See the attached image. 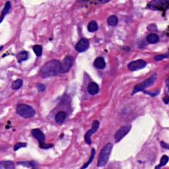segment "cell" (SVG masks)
<instances>
[{
  "mask_svg": "<svg viewBox=\"0 0 169 169\" xmlns=\"http://www.w3.org/2000/svg\"><path fill=\"white\" fill-rule=\"evenodd\" d=\"M143 92H144V93L150 95L151 97H156V95H158L159 94L160 90H156V91H154V92H148V91H143Z\"/></svg>",
  "mask_w": 169,
  "mask_h": 169,
  "instance_id": "obj_29",
  "label": "cell"
},
{
  "mask_svg": "<svg viewBox=\"0 0 169 169\" xmlns=\"http://www.w3.org/2000/svg\"><path fill=\"white\" fill-rule=\"evenodd\" d=\"M156 79H157V74H156V73H154V74L152 75L150 77L146 79L145 81L136 85L134 88L133 92L131 93V95H134L138 93V92L145 91L146 88L150 87L151 86H152L155 83V81H156Z\"/></svg>",
  "mask_w": 169,
  "mask_h": 169,
  "instance_id": "obj_4",
  "label": "cell"
},
{
  "mask_svg": "<svg viewBox=\"0 0 169 169\" xmlns=\"http://www.w3.org/2000/svg\"><path fill=\"white\" fill-rule=\"evenodd\" d=\"M87 91L91 95H95L99 92V87L96 83L91 82L88 85Z\"/></svg>",
  "mask_w": 169,
  "mask_h": 169,
  "instance_id": "obj_12",
  "label": "cell"
},
{
  "mask_svg": "<svg viewBox=\"0 0 169 169\" xmlns=\"http://www.w3.org/2000/svg\"><path fill=\"white\" fill-rule=\"evenodd\" d=\"M94 66L99 69H103L106 67V62L103 57H98L94 61Z\"/></svg>",
  "mask_w": 169,
  "mask_h": 169,
  "instance_id": "obj_13",
  "label": "cell"
},
{
  "mask_svg": "<svg viewBox=\"0 0 169 169\" xmlns=\"http://www.w3.org/2000/svg\"><path fill=\"white\" fill-rule=\"evenodd\" d=\"M112 144L111 143H108L101 150L99 159H98V167H103L104 166H105L107 162H108L110 155L111 153L112 149Z\"/></svg>",
  "mask_w": 169,
  "mask_h": 169,
  "instance_id": "obj_2",
  "label": "cell"
},
{
  "mask_svg": "<svg viewBox=\"0 0 169 169\" xmlns=\"http://www.w3.org/2000/svg\"><path fill=\"white\" fill-rule=\"evenodd\" d=\"M61 73V62L59 60H53L48 61L40 71V75L43 78H48Z\"/></svg>",
  "mask_w": 169,
  "mask_h": 169,
  "instance_id": "obj_1",
  "label": "cell"
},
{
  "mask_svg": "<svg viewBox=\"0 0 169 169\" xmlns=\"http://www.w3.org/2000/svg\"><path fill=\"white\" fill-rule=\"evenodd\" d=\"M15 165L13 161H3L0 162V169H14Z\"/></svg>",
  "mask_w": 169,
  "mask_h": 169,
  "instance_id": "obj_16",
  "label": "cell"
},
{
  "mask_svg": "<svg viewBox=\"0 0 169 169\" xmlns=\"http://www.w3.org/2000/svg\"><path fill=\"white\" fill-rule=\"evenodd\" d=\"M168 58V55L166 54V55H162V54H159V55H156V56H155L154 60L155 61H160V60H162L165 59V58Z\"/></svg>",
  "mask_w": 169,
  "mask_h": 169,
  "instance_id": "obj_28",
  "label": "cell"
},
{
  "mask_svg": "<svg viewBox=\"0 0 169 169\" xmlns=\"http://www.w3.org/2000/svg\"><path fill=\"white\" fill-rule=\"evenodd\" d=\"M169 5V3L167 1H162V0H155L151 1L147 5V7L153 10L165 11L167 10Z\"/></svg>",
  "mask_w": 169,
  "mask_h": 169,
  "instance_id": "obj_5",
  "label": "cell"
},
{
  "mask_svg": "<svg viewBox=\"0 0 169 169\" xmlns=\"http://www.w3.org/2000/svg\"><path fill=\"white\" fill-rule=\"evenodd\" d=\"M131 125L130 124H126L120 128L114 136L115 142H120L129 133V131L131 130Z\"/></svg>",
  "mask_w": 169,
  "mask_h": 169,
  "instance_id": "obj_7",
  "label": "cell"
},
{
  "mask_svg": "<svg viewBox=\"0 0 169 169\" xmlns=\"http://www.w3.org/2000/svg\"><path fill=\"white\" fill-rule=\"evenodd\" d=\"M31 134L32 136L35 138L36 140L38 141L39 143H42L45 141V135L43 134V132L39 130V129H33L31 131Z\"/></svg>",
  "mask_w": 169,
  "mask_h": 169,
  "instance_id": "obj_11",
  "label": "cell"
},
{
  "mask_svg": "<svg viewBox=\"0 0 169 169\" xmlns=\"http://www.w3.org/2000/svg\"><path fill=\"white\" fill-rule=\"evenodd\" d=\"M147 66V63L145 61L143 60H135L128 64V69L132 72H135V71L139 70Z\"/></svg>",
  "mask_w": 169,
  "mask_h": 169,
  "instance_id": "obj_9",
  "label": "cell"
},
{
  "mask_svg": "<svg viewBox=\"0 0 169 169\" xmlns=\"http://www.w3.org/2000/svg\"><path fill=\"white\" fill-rule=\"evenodd\" d=\"M147 41L149 44H156L159 41V36L155 33H151L147 36Z\"/></svg>",
  "mask_w": 169,
  "mask_h": 169,
  "instance_id": "obj_17",
  "label": "cell"
},
{
  "mask_svg": "<svg viewBox=\"0 0 169 169\" xmlns=\"http://www.w3.org/2000/svg\"><path fill=\"white\" fill-rule=\"evenodd\" d=\"M27 146V143L24 142H19L17 143L16 145L14 146V151H16L19 150L21 148H23V147H26Z\"/></svg>",
  "mask_w": 169,
  "mask_h": 169,
  "instance_id": "obj_26",
  "label": "cell"
},
{
  "mask_svg": "<svg viewBox=\"0 0 169 169\" xmlns=\"http://www.w3.org/2000/svg\"><path fill=\"white\" fill-rule=\"evenodd\" d=\"M107 23L109 26H111V27H115L118 24V19L117 16H116V15H111V16H110L108 19H107Z\"/></svg>",
  "mask_w": 169,
  "mask_h": 169,
  "instance_id": "obj_20",
  "label": "cell"
},
{
  "mask_svg": "<svg viewBox=\"0 0 169 169\" xmlns=\"http://www.w3.org/2000/svg\"><path fill=\"white\" fill-rule=\"evenodd\" d=\"M39 146L41 149H50V148H52V147H53L54 145L53 144H47L45 142H42V143H39Z\"/></svg>",
  "mask_w": 169,
  "mask_h": 169,
  "instance_id": "obj_27",
  "label": "cell"
},
{
  "mask_svg": "<svg viewBox=\"0 0 169 169\" xmlns=\"http://www.w3.org/2000/svg\"><path fill=\"white\" fill-rule=\"evenodd\" d=\"M33 51L35 52V54L38 57H40L42 56V48L41 46L40 45H35L32 48Z\"/></svg>",
  "mask_w": 169,
  "mask_h": 169,
  "instance_id": "obj_24",
  "label": "cell"
},
{
  "mask_svg": "<svg viewBox=\"0 0 169 169\" xmlns=\"http://www.w3.org/2000/svg\"><path fill=\"white\" fill-rule=\"evenodd\" d=\"M23 80L21 79H18L16 81H13V83L11 85V88L13 90H18L23 86Z\"/></svg>",
  "mask_w": 169,
  "mask_h": 169,
  "instance_id": "obj_22",
  "label": "cell"
},
{
  "mask_svg": "<svg viewBox=\"0 0 169 169\" xmlns=\"http://www.w3.org/2000/svg\"><path fill=\"white\" fill-rule=\"evenodd\" d=\"M11 2L8 1L5 3V5L2 10L1 15V22H2L3 20H4L5 15H7L11 11Z\"/></svg>",
  "mask_w": 169,
  "mask_h": 169,
  "instance_id": "obj_14",
  "label": "cell"
},
{
  "mask_svg": "<svg viewBox=\"0 0 169 169\" xmlns=\"http://www.w3.org/2000/svg\"><path fill=\"white\" fill-rule=\"evenodd\" d=\"M67 117V114L64 111H60L56 114L55 116V120L58 124H62L65 121V120Z\"/></svg>",
  "mask_w": 169,
  "mask_h": 169,
  "instance_id": "obj_15",
  "label": "cell"
},
{
  "mask_svg": "<svg viewBox=\"0 0 169 169\" xmlns=\"http://www.w3.org/2000/svg\"><path fill=\"white\" fill-rule=\"evenodd\" d=\"M95 153H96V151H95V149H93V148L92 149V150H91V156H90L89 159V161L87 162H86V163L83 166V167H81V168H86L88 167V166L92 162V161H93Z\"/></svg>",
  "mask_w": 169,
  "mask_h": 169,
  "instance_id": "obj_23",
  "label": "cell"
},
{
  "mask_svg": "<svg viewBox=\"0 0 169 169\" xmlns=\"http://www.w3.org/2000/svg\"><path fill=\"white\" fill-rule=\"evenodd\" d=\"M89 41L86 38H81L75 45V50L79 52L87 51L89 48Z\"/></svg>",
  "mask_w": 169,
  "mask_h": 169,
  "instance_id": "obj_10",
  "label": "cell"
},
{
  "mask_svg": "<svg viewBox=\"0 0 169 169\" xmlns=\"http://www.w3.org/2000/svg\"><path fill=\"white\" fill-rule=\"evenodd\" d=\"M168 162V156L167 155H163L162 156V158L161 159V161H160V163L158 166L155 167V168H160L162 167H163Z\"/></svg>",
  "mask_w": 169,
  "mask_h": 169,
  "instance_id": "obj_25",
  "label": "cell"
},
{
  "mask_svg": "<svg viewBox=\"0 0 169 169\" xmlns=\"http://www.w3.org/2000/svg\"><path fill=\"white\" fill-rule=\"evenodd\" d=\"M98 29H99V26H98V24L95 21H92L88 24L87 29L90 32H94L97 31Z\"/></svg>",
  "mask_w": 169,
  "mask_h": 169,
  "instance_id": "obj_21",
  "label": "cell"
},
{
  "mask_svg": "<svg viewBox=\"0 0 169 169\" xmlns=\"http://www.w3.org/2000/svg\"><path fill=\"white\" fill-rule=\"evenodd\" d=\"M36 87H37V89L39 92H43L45 91V89L46 87L44 84H42V83H38L36 85Z\"/></svg>",
  "mask_w": 169,
  "mask_h": 169,
  "instance_id": "obj_30",
  "label": "cell"
},
{
  "mask_svg": "<svg viewBox=\"0 0 169 169\" xmlns=\"http://www.w3.org/2000/svg\"><path fill=\"white\" fill-rule=\"evenodd\" d=\"M74 62V58L72 56H67L61 62V73L68 72Z\"/></svg>",
  "mask_w": 169,
  "mask_h": 169,
  "instance_id": "obj_6",
  "label": "cell"
},
{
  "mask_svg": "<svg viewBox=\"0 0 169 169\" xmlns=\"http://www.w3.org/2000/svg\"><path fill=\"white\" fill-rule=\"evenodd\" d=\"M17 113L24 118H31L35 115V111L31 106L27 104H19L17 106Z\"/></svg>",
  "mask_w": 169,
  "mask_h": 169,
  "instance_id": "obj_3",
  "label": "cell"
},
{
  "mask_svg": "<svg viewBox=\"0 0 169 169\" xmlns=\"http://www.w3.org/2000/svg\"><path fill=\"white\" fill-rule=\"evenodd\" d=\"M164 103L166 104H168V103H169V99H168V97H167L166 98H165L164 99Z\"/></svg>",
  "mask_w": 169,
  "mask_h": 169,
  "instance_id": "obj_32",
  "label": "cell"
},
{
  "mask_svg": "<svg viewBox=\"0 0 169 169\" xmlns=\"http://www.w3.org/2000/svg\"><path fill=\"white\" fill-rule=\"evenodd\" d=\"M17 58L18 62H19V63H21L23 61H25L27 60H28L29 52H25V51L21 52L17 55Z\"/></svg>",
  "mask_w": 169,
  "mask_h": 169,
  "instance_id": "obj_19",
  "label": "cell"
},
{
  "mask_svg": "<svg viewBox=\"0 0 169 169\" xmlns=\"http://www.w3.org/2000/svg\"><path fill=\"white\" fill-rule=\"evenodd\" d=\"M19 165H22L24 167L27 168H38V165L37 163H36L34 161H25V162H19L17 163Z\"/></svg>",
  "mask_w": 169,
  "mask_h": 169,
  "instance_id": "obj_18",
  "label": "cell"
},
{
  "mask_svg": "<svg viewBox=\"0 0 169 169\" xmlns=\"http://www.w3.org/2000/svg\"><path fill=\"white\" fill-rule=\"evenodd\" d=\"M161 146L162 147V148H165L166 149H169L168 144L164 142V141H161Z\"/></svg>",
  "mask_w": 169,
  "mask_h": 169,
  "instance_id": "obj_31",
  "label": "cell"
},
{
  "mask_svg": "<svg viewBox=\"0 0 169 169\" xmlns=\"http://www.w3.org/2000/svg\"><path fill=\"white\" fill-rule=\"evenodd\" d=\"M99 122L98 121V120H94L93 123V125H92V128L91 130H88L87 131V133L85 134V142L87 143L88 145H91V144L92 143V141H91V136H92V135L94 134L95 132H96L97 130H98V129H99Z\"/></svg>",
  "mask_w": 169,
  "mask_h": 169,
  "instance_id": "obj_8",
  "label": "cell"
}]
</instances>
